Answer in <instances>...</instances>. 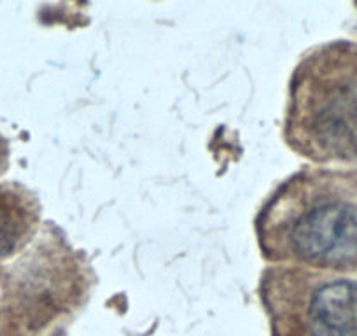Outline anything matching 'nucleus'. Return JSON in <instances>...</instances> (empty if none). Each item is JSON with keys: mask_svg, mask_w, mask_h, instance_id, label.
Here are the masks:
<instances>
[{"mask_svg": "<svg viewBox=\"0 0 357 336\" xmlns=\"http://www.w3.org/2000/svg\"><path fill=\"white\" fill-rule=\"evenodd\" d=\"M261 254L273 265L350 268L357 263V211L315 172L284 181L256 217Z\"/></svg>", "mask_w": 357, "mask_h": 336, "instance_id": "nucleus-1", "label": "nucleus"}, {"mask_svg": "<svg viewBox=\"0 0 357 336\" xmlns=\"http://www.w3.org/2000/svg\"><path fill=\"white\" fill-rule=\"evenodd\" d=\"M36 222V201L15 191H0V258L15 252Z\"/></svg>", "mask_w": 357, "mask_h": 336, "instance_id": "nucleus-4", "label": "nucleus"}, {"mask_svg": "<svg viewBox=\"0 0 357 336\" xmlns=\"http://www.w3.org/2000/svg\"><path fill=\"white\" fill-rule=\"evenodd\" d=\"M266 272L303 300L307 336H357L356 280L315 279L294 265H272Z\"/></svg>", "mask_w": 357, "mask_h": 336, "instance_id": "nucleus-3", "label": "nucleus"}, {"mask_svg": "<svg viewBox=\"0 0 357 336\" xmlns=\"http://www.w3.org/2000/svg\"><path fill=\"white\" fill-rule=\"evenodd\" d=\"M284 137L312 160L357 154V81L312 58L296 68L289 86Z\"/></svg>", "mask_w": 357, "mask_h": 336, "instance_id": "nucleus-2", "label": "nucleus"}]
</instances>
